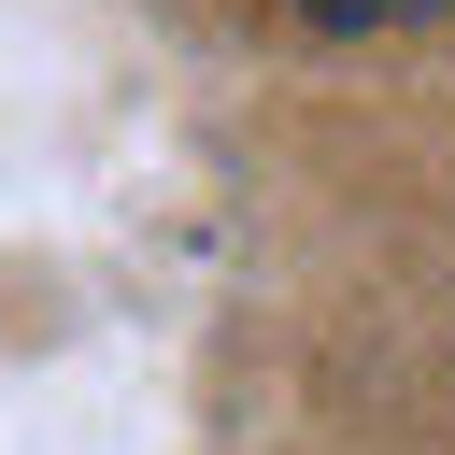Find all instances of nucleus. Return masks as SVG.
<instances>
[{
    "label": "nucleus",
    "instance_id": "1",
    "mask_svg": "<svg viewBox=\"0 0 455 455\" xmlns=\"http://www.w3.org/2000/svg\"><path fill=\"white\" fill-rule=\"evenodd\" d=\"M299 28H327V43H370V28H412V14H441V0H284Z\"/></svg>",
    "mask_w": 455,
    "mask_h": 455
}]
</instances>
